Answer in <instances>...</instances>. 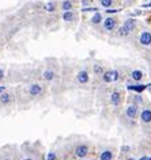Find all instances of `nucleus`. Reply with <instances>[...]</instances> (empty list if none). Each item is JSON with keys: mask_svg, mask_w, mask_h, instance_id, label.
<instances>
[{"mask_svg": "<svg viewBox=\"0 0 151 160\" xmlns=\"http://www.w3.org/2000/svg\"><path fill=\"white\" fill-rule=\"evenodd\" d=\"M113 2H114V0H100V4L102 5L104 8H110L113 5Z\"/></svg>", "mask_w": 151, "mask_h": 160, "instance_id": "412c9836", "label": "nucleus"}, {"mask_svg": "<svg viewBox=\"0 0 151 160\" xmlns=\"http://www.w3.org/2000/svg\"><path fill=\"white\" fill-rule=\"evenodd\" d=\"M78 160H85V159H78Z\"/></svg>", "mask_w": 151, "mask_h": 160, "instance_id": "473e14b6", "label": "nucleus"}, {"mask_svg": "<svg viewBox=\"0 0 151 160\" xmlns=\"http://www.w3.org/2000/svg\"><path fill=\"white\" fill-rule=\"evenodd\" d=\"M75 79H76L78 84H82V86H86V84H89V81H90V73H89V71H87V69H80V71L76 73Z\"/></svg>", "mask_w": 151, "mask_h": 160, "instance_id": "1a4fd4ad", "label": "nucleus"}, {"mask_svg": "<svg viewBox=\"0 0 151 160\" xmlns=\"http://www.w3.org/2000/svg\"><path fill=\"white\" fill-rule=\"evenodd\" d=\"M136 25H138V20H136V19H132V18L127 19L125 22L123 23V26L118 29V36L123 37V38L129 37L131 33H132V31L136 29Z\"/></svg>", "mask_w": 151, "mask_h": 160, "instance_id": "f257e3e1", "label": "nucleus"}, {"mask_svg": "<svg viewBox=\"0 0 151 160\" xmlns=\"http://www.w3.org/2000/svg\"><path fill=\"white\" fill-rule=\"evenodd\" d=\"M129 77H131V80H133L135 83H142V81L144 80V77H146V73H144L143 71H140V69H132V71L129 72Z\"/></svg>", "mask_w": 151, "mask_h": 160, "instance_id": "9b49d317", "label": "nucleus"}, {"mask_svg": "<svg viewBox=\"0 0 151 160\" xmlns=\"http://www.w3.org/2000/svg\"><path fill=\"white\" fill-rule=\"evenodd\" d=\"M139 42H140L142 46H144V48H149L151 46V33L147 30H143L140 33V36H139Z\"/></svg>", "mask_w": 151, "mask_h": 160, "instance_id": "9d476101", "label": "nucleus"}, {"mask_svg": "<svg viewBox=\"0 0 151 160\" xmlns=\"http://www.w3.org/2000/svg\"><path fill=\"white\" fill-rule=\"evenodd\" d=\"M80 3H82L83 7H89L91 4V0H80Z\"/></svg>", "mask_w": 151, "mask_h": 160, "instance_id": "bb28decb", "label": "nucleus"}, {"mask_svg": "<svg viewBox=\"0 0 151 160\" xmlns=\"http://www.w3.org/2000/svg\"><path fill=\"white\" fill-rule=\"evenodd\" d=\"M124 115H125L127 121L135 125V120L138 118V115H139V106H138V104H135V103H129L128 106H127Z\"/></svg>", "mask_w": 151, "mask_h": 160, "instance_id": "7ed1b4c3", "label": "nucleus"}, {"mask_svg": "<svg viewBox=\"0 0 151 160\" xmlns=\"http://www.w3.org/2000/svg\"><path fill=\"white\" fill-rule=\"evenodd\" d=\"M57 8L56 2H48L45 5H44V11H46L48 14H53Z\"/></svg>", "mask_w": 151, "mask_h": 160, "instance_id": "a211bd4d", "label": "nucleus"}, {"mask_svg": "<svg viewBox=\"0 0 151 160\" xmlns=\"http://www.w3.org/2000/svg\"><path fill=\"white\" fill-rule=\"evenodd\" d=\"M90 145L86 144V142H80V144H78L76 147L74 148V155L76 156L78 159H85L87 156L90 155Z\"/></svg>", "mask_w": 151, "mask_h": 160, "instance_id": "20e7f679", "label": "nucleus"}, {"mask_svg": "<svg viewBox=\"0 0 151 160\" xmlns=\"http://www.w3.org/2000/svg\"><path fill=\"white\" fill-rule=\"evenodd\" d=\"M131 151V147H128V145H123V147H121V152L123 153H128Z\"/></svg>", "mask_w": 151, "mask_h": 160, "instance_id": "393cba45", "label": "nucleus"}, {"mask_svg": "<svg viewBox=\"0 0 151 160\" xmlns=\"http://www.w3.org/2000/svg\"><path fill=\"white\" fill-rule=\"evenodd\" d=\"M46 160H57V153L56 152H48Z\"/></svg>", "mask_w": 151, "mask_h": 160, "instance_id": "b1692460", "label": "nucleus"}, {"mask_svg": "<svg viewBox=\"0 0 151 160\" xmlns=\"http://www.w3.org/2000/svg\"><path fill=\"white\" fill-rule=\"evenodd\" d=\"M61 10L63 11L74 10V2H72V0H63L61 2Z\"/></svg>", "mask_w": 151, "mask_h": 160, "instance_id": "aec40b11", "label": "nucleus"}, {"mask_svg": "<svg viewBox=\"0 0 151 160\" xmlns=\"http://www.w3.org/2000/svg\"><path fill=\"white\" fill-rule=\"evenodd\" d=\"M3 79H4V71L0 69V80H3Z\"/></svg>", "mask_w": 151, "mask_h": 160, "instance_id": "cd10ccee", "label": "nucleus"}, {"mask_svg": "<svg viewBox=\"0 0 151 160\" xmlns=\"http://www.w3.org/2000/svg\"><path fill=\"white\" fill-rule=\"evenodd\" d=\"M98 11V8L97 7H83L82 8V12H97Z\"/></svg>", "mask_w": 151, "mask_h": 160, "instance_id": "5701e85b", "label": "nucleus"}, {"mask_svg": "<svg viewBox=\"0 0 151 160\" xmlns=\"http://www.w3.org/2000/svg\"><path fill=\"white\" fill-rule=\"evenodd\" d=\"M106 69H105V66L102 65V64H94V65H93V73L95 75V76H98V77H101V75L104 73V72H105Z\"/></svg>", "mask_w": 151, "mask_h": 160, "instance_id": "dca6fc26", "label": "nucleus"}, {"mask_svg": "<svg viewBox=\"0 0 151 160\" xmlns=\"http://www.w3.org/2000/svg\"><path fill=\"white\" fill-rule=\"evenodd\" d=\"M22 160H34V159L33 158H23Z\"/></svg>", "mask_w": 151, "mask_h": 160, "instance_id": "2f4dec72", "label": "nucleus"}, {"mask_svg": "<svg viewBox=\"0 0 151 160\" xmlns=\"http://www.w3.org/2000/svg\"><path fill=\"white\" fill-rule=\"evenodd\" d=\"M63 20L67 23H69V22H74L75 20V12L74 11H64L63 12Z\"/></svg>", "mask_w": 151, "mask_h": 160, "instance_id": "6ab92c4d", "label": "nucleus"}, {"mask_svg": "<svg viewBox=\"0 0 151 160\" xmlns=\"http://www.w3.org/2000/svg\"><path fill=\"white\" fill-rule=\"evenodd\" d=\"M102 27H104V30L105 31L112 33V31L117 27V19H116L114 16H108L106 19L102 20Z\"/></svg>", "mask_w": 151, "mask_h": 160, "instance_id": "0eeeda50", "label": "nucleus"}, {"mask_svg": "<svg viewBox=\"0 0 151 160\" xmlns=\"http://www.w3.org/2000/svg\"><path fill=\"white\" fill-rule=\"evenodd\" d=\"M4 91H5V86H0V94H3Z\"/></svg>", "mask_w": 151, "mask_h": 160, "instance_id": "c756f323", "label": "nucleus"}, {"mask_svg": "<svg viewBox=\"0 0 151 160\" xmlns=\"http://www.w3.org/2000/svg\"><path fill=\"white\" fill-rule=\"evenodd\" d=\"M139 160H151V156H143V158H140Z\"/></svg>", "mask_w": 151, "mask_h": 160, "instance_id": "c85d7f7f", "label": "nucleus"}, {"mask_svg": "<svg viewBox=\"0 0 151 160\" xmlns=\"http://www.w3.org/2000/svg\"><path fill=\"white\" fill-rule=\"evenodd\" d=\"M132 98H133V99H132V102H131V103H135V104H138V106H139L140 103H143V102H144L143 98H142L139 94H138V95H133Z\"/></svg>", "mask_w": 151, "mask_h": 160, "instance_id": "4be33fe9", "label": "nucleus"}, {"mask_svg": "<svg viewBox=\"0 0 151 160\" xmlns=\"http://www.w3.org/2000/svg\"><path fill=\"white\" fill-rule=\"evenodd\" d=\"M118 11H120V10H116V8H112V10H110V8H106V11H105V12H106V14H109V15H110V14H117Z\"/></svg>", "mask_w": 151, "mask_h": 160, "instance_id": "a878e982", "label": "nucleus"}, {"mask_svg": "<svg viewBox=\"0 0 151 160\" xmlns=\"http://www.w3.org/2000/svg\"><path fill=\"white\" fill-rule=\"evenodd\" d=\"M12 94H10V92H3V94H0V103L2 104H10L11 102H12Z\"/></svg>", "mask_w": 151, "mask_h": 160, "instance_id": "2eb2a0df", "label": "nucleus"}, {"mask_svg": "<svg viewBox=\"0 0 151 160\" xmlns=\"http://www.w3.org/2000/svg\"><path fill=\"white\" fill-rule=\"evenodd\" d=\"M114 159V149H104L100 152V160H113Z\"/></svg>", "mask_w": 151, "mask_h": 160, "instance_id": "ddd939ff", "label": "nucleus"}, {"mask_svg": "<svg viewBox=\"0 0 151 160\" xmlns=\"http://www.w3.org/2000/svg\"><path fill=\"white\" fill-rule=\"evenodd\" d=\"M151 86V84H143V83H129L127 84V90L128 91H132V92H136V94H140V92L146 91L147 88Z\"/></svg>", "mask_w": 151, "mask_h": 160, "instance_id": "6e6552de", "label": "nucleus"}, {"mask_svg": "<svg viewBox=\"0 0 151 160\" xmlns=\"http://www.w3.org/2000/svg\"><path fill=\"white\" fill-rule=\"evenodd\" d=\"M150 63H151V59H150Z\"/></svg>", "mask_w": 151, "mask_h": 160, "instance_id": "72a5a7b5", "label": "nucleus"}, {"mask_svg": "<svg viewBox=\"0 0 151 160\" xmlns=\"http://www.w3.org/2000/svg\"><path fill=\"white\" fill-rule=\"evenodd\" d=\"M56 77V73H54V71H52V69H45V71L42 72V79L45 81H52Z\"/></svg>", "mask_w": 151, "mask_h": 160, "instance_id": "f3484780", "label": "nucleus"}, {"mask_svg": "<svg viewBox=\"0 0 151 160\" xmlns=\"http://www.w3.org/2000/svg\"><path fill=\"white\" fill-rule=\"evenodd\" d=\"M139 118H140V122L143 125V128L150 126L151 125V109L150 107L142 109V111L139 113Z\"/></svg>", "mask_w": 151, "mask_h": 160, "instance_id": "423d86ee", "label": "nucleus"}, {"mask_svg": "<svg viewBox=\"0 0 151 160\" xmlns=\"http://www.w3.org/2000/svg\"><path fill=\"white\" fill-rule=\"evenodd\" d=\"M104 20V16H102V14L101 12H94V15L91 16V19H90V25H93V26H98V25H101V22Z\"/></svg>", "mask_w": 151, "mask_h": 160, "instance_id": "4468645a", "label": "nucleus"}, {"mask_svg": "<svg viewBox=\"0 0 151 160\" xmlns=\"http://www.w3.org/2000/svg\"><path fill=\"white\" fill-rule=\"evenodd\" d=\"M2 160H14L12 158H10V156H5V158H3Z\"/></svg>", "mask_w": 151, "mask_h": 160, "instance_id": "7c9ffc66", "label": "nucleus"}, {"mask_svg": "<svg viewBox=\"0 0 151 160\" xmlns=\"http://www.w3.org/2000/svg\"><path fill=\"white\" fill-rule=\"evenodd\" d=\"M42 92H44V87L38 83H34V84H31V86L29 87V95L33 97V98L42 95Z\"/></svg>", "mask_w": 151, "mask_h": 160, "instance_id": "f8f14e48", "label": "nucleus"}, {"mask_svg": "<svg viewBox=\"0 0 151 160\" xmlns=\"http://www.w3.org/2000/svg\"><path fill=\"white\" fill-rule=\"evenodd\" d=\"M124 100V94L120 90H113L112 94L109 95V103L113 107H118Z\"/></svg>", "mask_w": 151, "mask_h": 160, "instance_id": "39448f33", "label": "nucleus"}, {"mask_svg": "<svg viewBox=\"0 0 151 160\" xmlns=\"http://www.w3.org/2000/svg\"><path fill=\"white\" fill-rule=\"evenodd\" d=\"M121 73L117 69H108L101 75V81L105 84H110V83H116V81L121 80Z\"/></svg>", "mask_w": 151, "mask_h": 160, "instance_id": "f03ea898", "label": "nucleus"}]
</instances>
